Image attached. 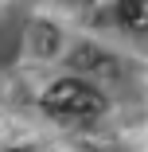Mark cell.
Masks as SVG:
<instances>
[{
    "mask_svg": "<svg viewBox=\"0 0 148 152\" xmlns=\"http://www.w3.org/2000/svg\"><path fill=\"white\" fill-rule=\"evenodd\" d=\"M43 109L58 113V117H82V121H94L105 113V98L98 94L94 86H86L78 78H63L55 82L47 94H43Z\"/></svg>",
    "mask_w": 148,
    "mask_h": 152,
    "instance_id": "6da1fadb",
    "label": "cell"
},
{
    "mask_svg": "<svg viewBox=\"0 0 148 152\" xmlns=\"http://www.w3.org/2000/svg\"><path fill=\"white\" fill-rule=\"evenodd\" d=\"M121 23L129 31H148V0H121Z\"/></svg>",
    "mask_w": 148,
    "mask_h": 152,
    "instance_id": "7a4b0ae2",
    "label": "cell"
},
{
    "mask_svg": "<svg viewBox=\"0 0 148 152\" xmlns=\"http://www.w3.org/2000/svg\"><path fill=\"white\" fill-rule=\"evenodd\" d=\"M74 66H86V70H113V63H109V58H101V51L98 47H78L74 51Z\"/></svg>",
    "mask_w": 148,
    "mask_h": 152,
    "instance_id": "3957f363",
    "label": "cell"
},
{
    "mask_svg": "<svg viewBox=\"0 0 148 152\" xmlns=\"http://www.w3.org/2000/svg\"><path fill=\"white\" fill-rule=\"evenodd\" d=\"M12 152H20V148H12Z\"/></svg>",
    "mask_w": 148,
    "mask_h": 152,
    "instance_id": "277c9868",
    "label": "cell"
}]
</instances>
